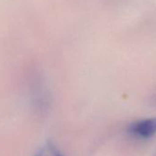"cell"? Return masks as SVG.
Wrapping results in <instances>:
<instances>
[{
  "instance_id": "2",
  "label": "cell",
  "mask_w": 156,
  "mask_h": 156,
  "mask_svg": "<svg viewBox=\"0 0 156 156\" xmlns=\"http://www.w3.org/2000/svg\"><path fill=\"white\" fill-rule=\"evenodd\" d=\"M35 156H63V155L52 144L47 143L37 151Z\"/></svg>"
},
{
  "instance_id": "1",
  "label": "cell",
  "mask_w": 156,
  "mask_h": 156,
  "mask_svg": "<svg viewBox=\"0 0 156 156\" xmlns=\"http://www.w3.org/2000/svg\"><path fill=\"white\" fill-rule=\"evenodd\" d=\"M129 132L132 136L140 139L151 138L156 133V118L135 121L129 126Z\"/></svg>"
}]
</instances>
